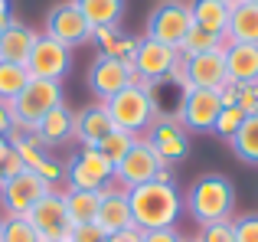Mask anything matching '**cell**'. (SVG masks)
Masks as SVG:
<instances>
[{
    "mask_svg": "<svg viewBox=\"0 0 258 242\" xmlns=\"http://www.w3.org/2000/svg\"><path fill=\"white\" fill-rule=\"evenodd\" d=\"M127 203H131V219L141 232L147 229H173L176 219L183 213V197L176 193L173 184H141L127 190Z\"/></svg>",
    "mask_w": 258,
    "mask_h": 242,
    "instance_id": "6da1fadb",
    "label": "cell"
},
{
    "mask_svg": "<svg viewBox=\"0 0 258 242\" xmlns=\"http://www.w3.org/2000/svg\"><path fill=\"white\" fill-rule=\"evenodd\" d=\"M183 210H189V216L200 226L232 219V210H235L232 180L222 177V173H203V177H196L186 200H183Z\"/></svg>",
    "mask_w": 258,
    "mask_h": 242,
    "instance_id": "7a4b0ae2",
    "label": "cell"
},
{
    "mask_svg": "<svg viewBox=\"0 0 258 242\" xmlns=\"http://www.w3.org/2000/svg\"><path fill=\"white\" fill-rule=\"evenodd\" d=\"M105 108H108V115H111L114 128L134 134V138H138L141 131H147L160 115L157 95H154L151 89H144V85H138V82H131L127 89H121L118 95H111L105 102Z\"/></svg>",
    "mask_w": 258,
    "mask_h": 242,
    "instance_id": "3957f363",
    "label": "cell"
},
{
    "mask_svg": "<svg viewBox=\"0 0 258 242\" xmlns=\"http://www.w3.org/2000/svg\"><path fill=\"white\" fill-rule=\"evenodd\" d=\"M59 105H66L62 82H49V79H30V82H26V89L10 102L13 128L36 131L39 121L49 115L52 108H59Z\"/></svg>",
    "mask_w": 258,
    "mask_h": 242,
    "instance_id": "277c9868",
    "label": "cell"
},
{
    "mask_svg": "<svg viewBox=\"0 0 258 242\" xmlns=\"http://www.w3.org/2000/svg\"><path fill=\"white\" fill-rule=\"evenodd\" d=\"M176 63H180V52H176L173 46H164V43H157V39H151V36L138 39V52H134V59H131L134 82L154 92L167 76H170V69Z\"/></svg>",
    "mask_w": 258,
    "mask_h": 242,
    "instance_id": "5b68a950",
    "label": "cell"
},
{
    "mask_svg": "<svg viewBox=\"0 0 258 242\" xmlns=\"http://www.w3.org/2000/svg\"><path fill=\"white\" fill-rule=\"evenodd\" d=\"M189 30H193V13H189V4H183V0H164L147 17V36L164 46H173V49H180Z\"/></svg>",
    "mask_w": 258,
    "mask_h": 242,
    "instance_id": "8992f818",
    "label": "cell"
},
{
    "mask_svg": "<svg viewBox=\"0 0 258 242\" xmlns=\"http://www.w3.org/2000/svg\"><path fill=\"white\" fill-rule=\"evenodd\" d=\"M26 219L33 223V229L39 232L43 242H69L72 236V219H69V210H66V197L56 190H49L30 213Z\"/></svg>",
    "mask_w": 258,
    "mask_h": 242,
    "instance_id": "52a82bcc",
    "label": "cell"
},
{
    "mask_svg": "<svg viewBox=\"0 0 258 242\" xmlns=\"http://www.w3.org/2000/svg\"><path fill=\"white\" fill-rule=\"evenodd\" d=\"M160 167H167V164L157 157V151L147 144V138H138L134 147L124 154V160L114 167V184L124 187V190H134V187H141V184L157 180Z\"/></svg>",
    "mask_w": 258,
    "mask_h": 242,
    "instance_id": "ba28073f",
    "label": "cell"
},
{
    "mask_svg": "<svg viewBox=\"0 0 258 242\" xmlns=\"http://www.w3.org/2000/svg\"><path fill=\"white\" fill-rule=\"evenodd\" d=\"M66 180L72 190H105L114 184V164L98 154V147H82L66 167Z\"/></svg>",
    "mask_w": 258,
    "mask_h": 242,
    "instance_id": "9c48e42d",
    "label": "cell"
},
{
    "mask_svg": "<svg viewBox=\"0 0 258 242\" xmlns=\"http://www.w3.org/2000/svg\"><path fill=\"white\" fill-rule=\"evenodd\" d=\"M49 190L52 187L46 184L39 173L23 170V173H17V177H10V180L0 184V203H4L7 216H26Z\"/></svg>",
    "mask_w": 258,
    "mask_h": 242,
    "instance_id": "30bf717a",
    "label": "cell"
},
{
    "mask_svg": "<svg viewBox=\"0 0 258 242\" xmlns=\"http://www.w3.org/2000/svg\"><path fill=\"white\" fill-rule=\"evenodd\" d=\"M222 111L219 92L216 89H186L176 105V121H180L186 131H213L216 118Z\"/></svg>",
    "mask_w": 258,
    "mask_h": 242,
    "instance_id": "8fae6325",
    "label": "cell"
},
{
    "mask_svg": "<svg viewBox=\"0 0 258 242\" xmlns=\"http://www.w3.org/2000/svg\"><path fill=\"white\" fill-rule=\"evenodd\" d=\"M72 69V49L56 43L52 36H36L30 59H26V72L30 79H49V82H62Z\"/></svg>",
    "mask_w": 258,
    "mask_h": 242,
    "instance_id": "7c38bea8",
    "label": "cell"
},
{
    "mask_svg": "<svg viewBox=\"0 0 258 242\" xmlns=\"http://www.w3.org/2000/svg\"><path fill=\"white\" fill-rule=\"evenodd\" d=\"M46 36H52L56 43L76 49V46H82V43L92 39V26H88L85 13L79 10L76 0H62V4H56L49 10V17H46Z\"/></svg>",
    "mask_w": 258,
    "mask_h": 242,
    "instance_id": "4fadbf2b",
    "label": "cell"
},
{
    "mask_svg": "<svg viewBox=\"0 0 258 242\" xmlns=\"http://www.w3.org/2000/svg\"><path fill=\"white\" fill-rule=\"evenodd\" d=\"M147 144H151L154 151H157V157L170 167V164H180L189 154V134L173 115H157V121L147 128Z\"/></svg>",
    "mask_w": 258,
    "mask_h": 242,
    "instance_id": "5bb4252c",
    "label": "cell"
},
{
    "mask_svg": "<svg viewBox=\"0 0 258 242\" xmlns=\"http://www.w3.org/2000/svg\"><path fill=\"white\" fill-rule=\"evenodd\" d=\"M134 82V69L121 59L111 56H95L88 66V89L98 95V102H108L111 95H118L121 89Z\"/></svg>",
    "mask_w": 258,
    "mask_h": 242,
    "instance_id": "9a60e30c",
    "label": "cell"
},
{
    "mask_svg": "<svg viewBox=\"0 0 258 242\" xmlns=\"http://www.w3.org/2000/svg\"><path fill=\"white\" fill-rule=\"evenodd\" d=\"M222 49H226V46H222ZM222 49H213V52H203V56L183 59V72H186V85H189V89H216V92H219L222 85L229 82Z\"/></svg>",
    "mask_w": 258,
    "mask_h": 242,
    "instance_id": "2e32d148",
    "label": "cell"
},
{
    "mask_svg": "<svg viewBox=\"0 0 258 242\" xmlns=\"http://www.w3.org/2000/svg\"><path fill=\"white\" fill-rule=\"evenodd\" d=\"M95 226H98L105 236L111 232H121L127 226H134L131 219V203H127V190L118 184H108L101 190V203H98V216H95Z\"/></svg>",
    "mask_w": 258,
    "mask_h": 242,
    "instance_id": "e0dca14e",
    "label": "cell"
},
{
    "mask_svg": "<svg viewBox=\"0 0 258 242\" xmlns=\"http://www.w3.org/2000/svg\"><path fill=\"white\" fill-rule=\"evenodd\" d=\"M111 131H114V121L108 115L105 102L76 111V138L82 141V147H98V141H105Z\"/></svg>",
    "mask_w": 258,
    "mask_h": 242,
    "instance_id": "ac0fdd59",
    "label": "cell"
},
{
    "mask_svg": "<svg viewBox=\"0 0 258 242\" xmlns=\"http://www.w3.org/2000/svg\"><path fill=\"white\" fill-rule=\"evenodd\" d=\"M33 138H36L43 147H59V144H66L69 138H76V111H72L69 105H59V108H52L49 115H46V118L36 125Z\"/></svg>",
    "mask_w": 258,
    "mask_h": 242,
    "instance_id": "d6986e66",
    "label": "cell"
},
{
    "mask_svg": "<svg viewBox=\"0 0 258 242\" xmlns=\"http://www.w3.org/2000/svg\"><path fill=\"white\" fill-rule=\"evenodd\" d=\"M33 46H36V33H33L26 23H20V20H10V26H7L4 36H0V63L26 66Z\"/></svg>",
    "mask_w": 258,
    "mask_h": 242,
    "instance_id": "ffe728a7",
    "label": "cell"
},
{
    "mask_svg": "<svg viewBox=\"0 0 258 242\" xmlns=\"http://www.w3.org/2000/svg\"><path fill=\"white\" fill-rule=\"evenodd\" d=\"M226 72L232 82H258V46L252 43H226Z\"/></svg>",
    "mask_w": 258,
    "mask_h": 242,
    "instance_id": "44dd1931",
    "label": "cell"
},
{
    "mask_svg": "<svg viewBox=\"0 0 258 242\" xmlns=\"http://www.w3.org/2000/svg\"><path fill=\"white\" fill-rule=\"evenodd\" d=\"M189 13H193V26H200V30L216 33V36L226 39L232 7H226L222 0H189Z\"/></svg>",
    "mask_w": 258,
    "mask_h": 242,
    "instance_id": "7402d4cb",
    "label": "cell"
},
{
    "mask_svg": "<svg viewBox=\"0 0 258 242\" xmlns=\"http://www.w3.org/2000/svg\"><path fill=\"white\" fill-rule=\"evenodd\" d=\"M92 39L101 46L98 56H111V59H121V63L131 66L134 52H138V39L121 33V26H101V30H92Z\"/></svg>",
    "mask_w": 258,
    "mask_h": 242,
    "instance_id": "603a6c76",
    "label": "cell"
},
{
    "mask_svg": "<svg viewBox=\"0 0 258 242\" xmlns=\"http://www.w3.org/2000/svg\"><path fill=\"white\" fill-rule=\"evenodd\" d=\"M226 43H252V46H258V4L242 0L239 7H232Z\"/></svg>",
    "mask_w": 258,
    "mask_h": 242,
    "instance_id": "cb8c5ba5",
    "label": "cell"
},
{
    "mask_svg": "<svg viewBox=\"0 0 258 242\" xmlns=\"http://www.w3.org/2000/svg\"><path fill=\"white\" fill-rule=\"evenodd\" d=\"M76 4H79V10L85 13L92 30L121 26V20H124V0H76Z\"/></svg>",
    "mask_w": 258,
    "mask_h": 242,
    "instance_id": "d4e9b609",
    "label": "cell"
},
{
    "mask_svg": "<svg viewBox=\"0 0 258 242\" xmlns=\"http://www.w3.org/2000/svg\"><path fill=\"white\" fill-rule=\"evenodd\" d=\"M66 210H69V219L72 226H85V223H95L98 216V203H101V190H66Z\"/></svg>",
    "mask_w": 258,
    "mask_h": 242,
    "instance_id": "484cf974",
    "label": "cell"
},
{
    "mask_svg": "<svg viewBox=\"0 0 258 242\" xmlns=\"http://www.w3.org/2000/svg\"><path fill=\"white\" fill-rule=\"evenodd\" d=\"M235 151V157L245 160V164H258V111L255 115H245L242 128L235 131V138L229 141Z\"/></svg>",
    "mask_w": 258,
    "mask_h": 242,
    "instance_id": "4316f807",
    "label": "cell"
},
{
    "mask_svg": "<svg viewBox=\"0 0 258 242\" xmlns=\"http://www.w3.org/2000/svg\"><path fill=\"white\" fill-rule=\"evenodd\" d=\"M30 82V72L20 63H0V102L10 105Z\"/></svg>",
    "mask_w": 258,
    "mask_h": 242,
    "instance_id": "83f0119b",
    "label": "cell"
},
{
    "mask_svg": "<svg viewBox=\"0 0 258 242\" xmlns=\"http://www.w3.org/2000/svg\"><path fill=\"white\" fill-rule=\"evenodd\" d=\"M226 46V39L222 36H216V33H206V30H200V26H193V30L186 33V39L180 43V56L183 59H189V56H203V52H213V49H222Z\"/></svg>",
    "mask_w": 258,
    "mask_h": 242,
    "instance_id": "f1b7e54d",
    "label": "cell"
},
{
    "mask_svg": "<svg viewBox=\"0 0 258 242\" xmlns=\"http://www.w3.org/2000/svg\"><path fill=\"white\" fill-rule=\"evenodd\" d=\"M134 141H138L134 134H127V131H118V128H114V131L108 134L105 141H98V154H101L105 160H111L114 167H118L121 160H124V154L134 147Z\"/></svg>",
    "mask_w": 258,
    "mask_h": 242,
    "instance_id": "f546056e",
    "label": "cell"
},
{
    "mask_svg": "<svg viewBox=\"0 0 258 242\" xmlns=\"http://www.w3.org/2000/svg\"><path fill=\"white\" fill-rule=\"evenodd\" d=\"M0 226H4L0 242H43L26 216H7V219H0Z\"/></svg>",
    "mask_w": 258,
    "mask_h": 242,
    "instance_id": "4dcf8cb0",
    "label": "cell"
},
{
    "mask_svg": "<svg viewBox=\"0 0 258 242\" xmlns=\"http://www.w3.org/2000/svg\"><path fill=\"white\" fill-rule=\"evenodd\" d=\"M242 121H245V111H242L239 105H226V108L219 111V118H216V125H213V134H219L222 141H232L235 131L242 128Z\"/></svg>",
    "mask_w": 258,
    "mask_h": 242,
    "instance_id": "1f68e13d",
    "label": "cell"
},
{
    "mask_svg": "<svg viewBox=\"0 0 258 242\" xmlns=\"http://www.w3.org/2000/svg\"><path fill=\"white\" fill-rule=\"evenodd\" d=\"M196 242H235V229H232V219H222V223H209L200 229Z\"/></svg>",
    "mask_w": 258,
    "mask_h": 242,
    "instance_id": "d6a6232c",
    "label": "cell"
},
{
    "mask_svg": "<svg viewBox=\"0 0 258 242\" xmlns=\"http://www.w3.org/2000/svg\"><path fill=\"white\" fill-rule=\"evenodd\" d=\"M235 242H258V213H245V216L232 219Z\"/></svg>",
    "mask_w": 258,
    "mask_h": 242,
    "instance_id": "836d02e7",
    "label": "cell"
},
{
    "mask_svg": "<svg viewBox=\"0 0 258 242\" xmlns=\"http://www.w3.org/2000/svg\"><path fill=\"white\" fill-rule=\"evenodd\" d=\"M235 105H239L245 115H255L258 111V82H239V89H235Z\"/></svg>",
    "mask_w": 258,
    "mask_h": 242,
    "instance_id": "e575fe53",
    "label": "cell"
},
{
    "mask_svg": "<svg viewBox=\"0 0 258 242\" xmlns=\"http://www.w3.org/2000/svg\"><path fill=\"white\" fill-rule=\"evenodd\" d=\"M69 242H108V236L95 223H85V226H72Z\"/></svg>",
    "mask_w": 258,
    "mask_h": 242,
    "instance_id": "d590c367",
    "label": "cell"
},
{
    "mask_svg": "<svg viewBox=\"0 0 258 242\" xmlns=\"http://www.w3.org/2000/svg\"><path fill=\"white\" fill-rule=\"evenodd\" d=\"M36 173H39V177H43L49 187H56V184H62V180H66V167L59 164V160H52V157H46V164L39 167Z\"/></svg>",
    "mask_w": 258,
    "mask_h": 242,
    "instance_id": "8d00e7d4",
    "label": "cell"
},
{
    "mask_svg": "<svg viewBox=\"0 0 258 242\" xmlns=\"http://www.w3.org/2000/svg\"><path fill=\"white\" fill-rule=\"evenodd\" d=\"M144 242H183V236L176 232V226L173 229H147Z\"/></svg>",
    "mask_w": 258,
    "mask_h": 242,
    "instance_id": "74e56055",
    "label": "cell"
},
{
    "mask_svg": "<svg viewBox=\"0 0 258 242\" xmlns=\"http://www.w3.org/2000/svg\"><path fill=\"white\" fill-rule=\"evenodd\" d=\"M108 242H144V232H141L138 226H127V229H121V232H111Z\"/></svg>",
    "mask_w": 258,
    "mask_h": 242,
    "instance_id": "f35d334b",
    "label": "cell"
},
{
    "mask_svg": "<svg viewBox=\"0 0 258 242\" xmlns=\"http://www.w3.org/2000/svg\"><path fill=\"white\" fill-rule=\"evenodd\" d=\"M10 131H13V111L7 102H0V138H7Z\"/></svg>",
    "mask_w": 258,
    "mask_h": 242,
    "instance_id": "ab89813d",
    "label": "cell"
},
{
    "mask_svg": "<svg viewBox=\"0 0 258 242\" xmlns=\"http://www.w3.org/2000/svg\"><path fill=\"white\" fill-rule=\"evenodd\" d=\"M10 141L7 138H0V184H4V170H7V157H10Z\"/></svg>",
    "mask_w": 258,
    "mask_h": 242,
    "instance_id": "60d3db41",
    "label": "cell"
},
{
    "mask_svg": "<svg viewBox=\"0 0 258 242\" xmlns=\"http://www.w3.org/2000/svg\"><path fill=\"white\" fill-rule=\"evenodd\" d=\"M13 13H10V0H0V36H4V30L10 26Z\"/></svg>",
    "mask_w": 258,
    "mask_h": 242,
    "instance_id": "b9f144b4",
    "label": "cell"
},
{
    "mask_svg": "<svg viewBox=\"0 0 258 242\" xmlns=\"http://www.w3.org/2000/svg\"><path fill=\"white\" fill-rule=\"evenodd\" d=\"M222 4H226V7H239L242 0H222Z\"/></svg>",
    "mask_w": 258,
    "mask_h": 242,
    "instance_id": "7bdbcfd3",
    "label": "cell"
},
{
    "mask_svg": "<svg viewBox=\"0 0 258 242\" xmlns=\"http://www.w3.org/2000/svg\"><path fill=\"white\" fill-rule=\"evenodd\" d=\"M183 242H196V239H183Z\"/></svg>",
    "mask_w": 258,
    "mask_h": 242,
    "instance_id": "ee69618b",
    "label": "cell"
},
{
    "mask_svg": "<svg viewBox=\"0 0 258 242\" xmlns=\"http://www.w3.org/2000/svg\"><path fill=\"white\" fill-rule=\"evenodd\" d=\"M248 4H258V0H248Z\"/></svg>",
    "mask_w": 258,
    "mask_h": 242,
    "instance_id": "f6af8a7d",
    "label": "cell"
},
{
    "mask_svg": "<svg viewBox=\"0 0 258 242\" xmlns=\"http://www.w3.org/2000/svg\"><path fill=\"white\" fill-rule=\"evenodd\" d=\"M0 232H4V226H0Z\"/></svg>",
    "mask_w": 258,
    "mask_h": 242,
    "instance_id": "bcb514c9",
    "label": "cell"
}]
</instances>
